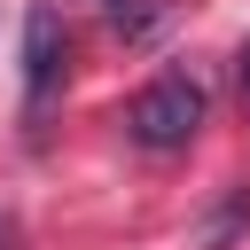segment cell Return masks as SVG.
Listing matches in <instances>:
<instances>
[{"instance_id":"cell-1","label":"cell","mask_w":250,"mask_h":250,"mask_svg":"<svg viewBox=\"0 0 250 250\" xmlns=\"http://www.w3.org/2000/svg\"><path fill=\"white\" fill-rule=\"evenodd\" d=\"M203 86L195 78H148L133 102H125V133H133V148H148V156H172V148H188L195 133H203Z\"/></svg>"},{"instance_id":"cell-2","label":"cell","mask_w":250,"mask_h":250,"mask_svg":"<svg viewBox=\"0 0 250 250\" xmlns=\"http://www.w3.org/2000/svg\"><path fill=\"white\" fill-rule=\"evenodd\" d=\"M62 62H70L62 16H55V8H31V16H23V94H31V109L62 86Z\"/></svg>"},{"instance_id":"cell-3","label":"cell","mask_w":250,"mask_h":250,"mask_svg":"<svg viewBox=\"0 0 250 250\" xmlns=\"http://www.w3.org/2000/svg\"><path fill=\"white\" fill-rule=\"evenodd\" d=\"M234 62H242L234 78H242V102H250V39H242V55H234Z\"/></svg>"},{"instance_id":"cell-4","label":"cell","mask_w":250,"mask_h":250,"mask_svg":"<svg viewBox=\"0 0 250 250\" xmlns=\"http://www.w3.org/2000/svg\"><path fill=\"white\" fill-rule=\"evenodd\" d=\"M0 250H16V219L8 211H0Z\"/></svg>"},{"instance_id":"cell-5","label":"cell","mask_w":250,"mask_h":250,"mask_svg":"<svg viewBox=\"0 0 250 250\" xmlns=\"http://www.w3.org/2000/svg\"><path fill=\"white\" fill-rule=\"evenodd\" d=\"M102 8H117V0H102Z\"/></svg>"}]
</instances>
